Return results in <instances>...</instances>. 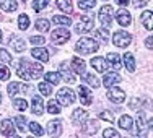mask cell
<instances>
[{
	"label": "cell",
	"instance_id": "cell-1",
	"mask_svg": "<svg viewBox=\"0 0 153 138\" xmlns=\"http://www.w3.org/2000/svg\"><path fill=\"white\" fill-rule=\"evenodd\" d=\"M16 75L20 78L26 80H38L42 75V65L41 63H30L26 59H21L20 65L16 67Z\"/></svg>",
	"mask_w": 153,
	"mask_h": 138
},
{
	"label": "cell",
	"instance_id": "cell-2",
	"mask_svg": "<svg viewBox=\"0 0 153 138\" xmlns=\"http://www.w3.org/2000/svg\"><path fill=\"white\" fill-rule=\"evenodd\" d=\"M98 49H100L98 42L94 41V39H91V38L78 39V42H76V46H75V50L78 54H83V55H86V54H93V52H96Z\"/></svg>",
	"mask_w": 153,
	"mask_h": 138
},
{
	"label": "cell",
	"instance_id": "cell-3",
	"mask_svg": "<svg viewBox=\"0 0 153 138\" xmlns=\"http://www.w3.org/2000/svg\"><path fill=\"white\" fill-rule=\"evenodd\" d=\"M74 101H75V93L70 88L65 86V88H60L57 91V103L60 106H70V104H74Z\"/></svg>",
	"mask_w": 153,
	"mask_h": 138
},
{
	"label": "cell",
	"instance_id": "cell-4",
	"mask_svg": "<svg viewBox=\"0 0 153 138\" xmlns=\"http://www.w3.org/2000/svg\"><path fill=\"white\" fill-rule=\"evenodd\" d=\"M98 20L101 21L103 28H111L112 26V7L111 5H103L98 13Z\"/></svg>",
	"mask_w": 153,
	"mask_h": 138
},
{
	"label": "cell",
	"instance_id": "cell-5",
	"mask_svg": "<svg viewBox=\"0 0 153 138\" xmlns=\"http://www.w3.org/2000/svg\"><path fill=\"white\" fill-rule=\"evenodd\" d=\"M112 42H114L117 47H127L132 42V36L129 34V32L126 31H117L114 32V36H112Z\"/></svg>",
	"mask_w": 153,
	"mask_h": 138
},
{
	"label": "cell",
	"instance_id": "cell-6",
	"mask_svg": "<svg viewBox=\"0 0 153 138\" xmlns=\"http://www.w3.org/2000/svg\"><path fill=\"white\" fill-rule=\"evenodd\" d=\"M108 99L114 104H121L126 101V93L121 88H117V86H112V88L108 89Z\"/></svg>",
	"mask_w": 153,
	"mask_h": 138
},
{
	"label": "cell",
	"instance_id": "cell-7",
	"mask_svg": "<svg viewBox=\"0 0 153 138\" xmlns=\"http://www.w3.org/2000/svg\"><path fill=\"white\" fill-rule=\"evenodd\" d=\"M68 39H70V31H68V30L57 28V30L52 32V41L56 42V44H65Z\"/></svg>",
	"mask_w": 153,
	"mask_h": 138
},
{
	"label": "cell",
	"instance_id": "cell-8",
	"mask_svg": "<svg viewBox=\"0 0 153 138\" xmlns=\"http://www.w3.org/2000/svg\"><path fill=\"white\" fill-rule=\"evenodd\" d=\"M93 26H94L93 18H90V16H83L82 20H80V23L75 26V30H76V32H88V31H91V30H93Z\"/></svg>",
	"mask_w": 153,
	"mask_h": 138
},
{
	"label": "cell",
	"instance_id": "cell-9",
	"mask_svg": "<svg viewBox=\"0 0 153 138\" xmlns=\"http://www.w3.org/2000/svg\"><path fill=\"white\" fill-rule=\"evenodd\" d=\"M116 20H117V23L121 24V26H129L132 18H130V13L127 12L126 8H119L117 12H116Z\"/></svg>",
	"mask_w": 153,
	"mask_h": 138
},
{
	"label": "cell",
	"instance_id": "cell-10",
	"mask_svg": "<svg viewBox=\"0 0 153 138\" xmlns=\"http://www.w3.org/2000/svg\"><path fill=\"white\" fill-rule=\"evenodd\" d=\"M78 93H80V103L83 104V106H90V104L93 103V96L91 93H90L88 86H80L78 88Z\"/></svg>",
	"mask_w": 153,
	"mask_h": 138
},
{
	"label": "cell",
	"instance_id": "cell-11",
	"mask_svg": "<svg viewBox=\"0 0 153 138\" xmlns=\"http://www.w3.org/2000/svg\"><path fill=\"white\" fill-rule=\"evenodd\" d=\"M86 119H88V112L83 111V109H75L74 114H72V122H74L75 125H82Z\"/></svg>",
	"mask_w": 153,
	"mask_h": 138
},
{
	"label": "cell",
	"instance_id": "cell-12",
	"mask_svg": "<svg viewBox=\"0 0 153 138\" xmlns=\"http://www.w3.org/2000/svg\"><path fill=\"white\" fill-rule=\"evenodd\" d=\"M60 73H62V77H64V80H65V81H67V83H75V75L74 73H72V70H70V68H68V63H67V62H64V63H60Z\"/></svg>",
	"mask_w": 153,
	"mask_h": 138
},
{
	"label": "cell",
	"instance_id": "cell-13",
	"mask_svg": "<svg viewBox=\"0 0 153 138\" xmlns=\"http://www.w3.org/2000/svg\"><path fill=\"white\" fill-rule=\"evenodd\" d=\"M47 133L51 137H59L62 133V122L60 120H51L47 125Z\"/></svg>",
	"mask_w": 153,
	"mask_h": 138
},
{
	"label": "cell",
	"instance_id": "cell-14",
	"mask_svg": "<svg viewBox=\"0 0 153 138\" xmlns=\"http://www.w3.org/2000/svg\"><path fill=\"white\" fill-rule=\"evenodd\" d=\"M31 111L34 112L36 115H41L42 112H44V103H42V97L41 96H34V97H33Z\"/></svg>",
	"mask_w": 153,
	"mask_h": 138
},
{
	"label": "cell",
	"instance_id": "cell-15",
	"mask_svg": "<svg viewBox=\"0 0 153 138\" xmlns=\"http://www.w3.org/2000/svg\"><path fill=\"white\" fill-rule=\"evenodd\" d=\"M91 67L96 72H100V73H104L108 68V62L103 57H94V59H91Z\"/></svg>",
	"mask_w": 153,
	"mask_h": 138
},
{
	"label": "cell",
	"instance_id": "cell-16",
	"mask_svg": "<svg viewBox=\"0 0 153 138\" xmlns=\"http://www.w3.org/2000/svg\"><path fill=\"white\" fill-rule=\"evenodd\" d=\"M0 132H2L3 135H7V137H13V135H15V125L12 123V120H10V119H5V120L2 122Z\"/></svg>",
	"mask_w": 153,
	"mask_h": 138
},
{
	"label": "cell",
	"instance_id": "cell-17",
	"mask_svg": "<svg viewBox=\"0 0 153 138\" xmlns=\"http://www.w3.org/2000/svg\"><path fill=\"white\" fill-rule=\"evenodd\" d=\"M31 55L34 57V59L44 62V63L49 60V54H47V50L44 49V47H36V49H33L31 50Z\"/></svg>",
	"mask_w": 153,
	"mask_h": 138
},
{
	"label": "cell",
	"instance_id": "cell-18",
	"mask_svg": "<svg viewBox=\"0 0 153 138\" xmlns=\"http://www.w3.org/2000/svg\"><path fill=\"white\" fill-rule=\"evenodd\" d=\"M122 81V77L121 75H117V73H106L104 75V78H103V83H104V86H112L114 83H121Z\"/></svg>",
	"mask_w": 153,
	"mask_h": 138
},
{
	"label": "cell",
	"instance_id": "cell-19",
	"mask_svg": "<svg viewBox=\"0 0 153 138\" xmlns=\"http://www.w3.org/2000/svg\"><path fill=\"white\" fill-rule=\"evenodd\" d=\"M10 47H13V49L16 50V52H23L25 49H26V46H25V41L20 38H15L13 36L12 39H10Z\"/></svg>",
	"mask_w": 153,
	"mask_h": 138
},
{
	"label": "cell",
	"instance_id": "cell-20",
	"mask_svg": "<svg viewBox=\"0 0 153 138\" xmlns=\"http://www.w3.org/2000/svg\"><path fill=\"white\" fill-rule=\"evenodd\" d=\"M82 78H83V81L85 83H88L91 88H100V80H98L96 75H93V73H86V75H82Z\"/></svg>",
	"mask_w": 153,
	"mask_h": 138
},
{
	"label": "cell",
	"instance_id": "cell-21",
	"mask_svg": "<svg viewBox=\"0 0 153 138\" xmlns=\"http://www.w3.org/2000/svg\"><path fill=\"white\" fill-rule=\"evenodd\" d=\"M72 67L76 73H85V62H83L80 57H72Z\"/></svg>",
	"mask_w": 153,
	"mask_h": 138
},
{
	"label": "cell",
	"instance_id": "cell-22",
	"mask_svg": "<svg viewBox=\"0 0 153 138\" xmlns=\"http://www.w3.org/2000/svg\"><path fill=\"white\" fill-rule=\"evenodd\" d=\"M0 8L5 12H15L18 8V3L15 0H0Z\"/></svg>",
	"mask_w": 153,
	"mask_h": 138
},
{
	"label": "cell",
	"instance_id": "cell-23",
	"mask_svg": "<svg viewBox=\"0 0 153 138\" xmlns=\"http://www.w3.org/2000/svg\"><path fill=\"white\" fill-rule=\"evenodd\" d=\"M106 62L114 68V70H119V68H121V57H119L117 54H108V60Z\"/></svg>",
	"mask_w": 153,
	"mask_h": 138
},
{
	"label": "cell",
	"instance_id": "cell-24",
	"mask_svg": "<svg viewBox=\"0 0 153 138\" xmlns=\"http://www.w3.org/2000/svg\"><path fill=\"white\" fill-rule=\"evenodd\" d=\"M134 125V119L130 117V115H122L121 119H119V127L124 130H130Z\"/></svg>",
	"mask_w": 153,
	"mask_h": 138
},
{
	"label": "cell",
	"instance_id": "cell-25",
	"mask_svg": "<svg viewBox=\"0 0 153 138\" xmlns=\"http://www.w3.org/2000/svg\"><path fill=\"white\" fill-rule=\"evenodd\" d=\"M152 20H153V13L148 10V12H143L142 13V23H143V26L147 28L148 31H152L153 24H152Z\"/></svg>",
	"mask_w": 153,
	"mask_h": 138
},
{
	"label": "cell",
	"instance_id": "cell-26",
	"mask_svg": "<svg viewBox=\"0 0 153 138\" xmlns=\"http://www.w3.org/2000/svg\"><path fill=\"white\" fill-rule=\"evenodd\" d=\"M57 8H60L64 13H72V0H57L56 2Z\"/></svg>",
	"mask_w": 153,
	"mask_h": 138
},
{
	"label": "cell",
	"instance_id": "cell-27",
	"mask_svg": "<svg viewBox=\"0 0 153 138\" xmlns=\"http://www.w3.org/2000/svg\"><path fill=\"white\" fill-rule=\"evenodd\" d=\"M124 62H126V67L129 72H135V60H134V55L130 52L124 54Z\"/></svg>",
	"mask_w": 153,
	"mask_h": 138
},
{
	"label": "cell",
	"instance_id": "cell-28",
	"mask_svg": "<svg viewBox=\"0 0 153 138\" xmlns=\"http://www.w3.org/2000/svg\"><path fill=\"white\" fill-rule=\"evenodd\" d=\"M137 127H135V133L137 135H143V132H145V128H147V125H145V122H143V114H138V117H137Z\"/></svg>",
	"mask_w": 153,
	"mask_h": 138
},
{
	"label": "cell",
	"instance_id": "cell-29",
	"mask_svg": "<svg viewBox=\"0 0 153 138\" xmlns=\"http://www.w3.org/2000/svg\"><path fill=\"white\" fill-rule=\"evenodd\" d=\"M54 23L57 24V26H70V18H67V16H62V15H54Z\"/></svg>",
	"mask_w": 153,
	"mask_h": 138
},
{
	"label": "cell",
	"instance_id": "cell-30",
	"mask_svg": "<svg viewBox=\"0 0 153 138\" xmlns=\"http://www.w3.org/2000/svg\"><path fill=\"white\" fill-rule=\"evenodd\" d=\"M28 26H30V18H28V15H20L18 16V28H20L21 31L28 30Z\"/></svg>",
	"mask_w": 153,
	"mask_h": 138
},
{
	"label": "cell",
	"instance_id": "cell-31",
	"mask_svg": "<svg viewBox=\"0 0 153 138\" xmlns=\"http://www.w3.org/2000/svg\"><path fill=\"white\" fill-rule=\"evenodd\" d=\"M96 5V0H78V7L82 10H91Z\"/></svg>",
	"mask_w": 153,
	"mask_h": 138
},
{
	"label": "cell",
	"instance_id": "cell-32",
	"mask_svg": "<svg viewBox=\"0 0 153 138\" xmlns=\"http://www.w3.org/2000/svg\"><path fill=\"white\" fill-rule=\"evenodd\" d=\"M47 112L49 114H60V106L57 101H49L47 103Z\"/></svg>",
	"mask_w": 153,
	"mask_h": 138
},
{
	"label": "cell",
	"instance_id": "cell-33",
	"mask_svg": "<svg viewBox=\"0 0 153 138\" xmlns=\"http://www.w3.org/2000/svg\"><path fill=\"white\" fill-rule=\"evenodd\" d=\"M47 5H49V0H34V2H33L34 12H41V10H44Z\"/></svg>",
	"mask_w": 153,
	"mask_h": 138
},
{
	"label": "cell",
	"instance_id": "cell-34",
	"mask_svg": "<svg viewBox=\"0 0 153 138\" xmlns=\"http://www.w3.org/2000/svg\"><path fill=\"white\" fill-rule=\"evenodd\" d=\"M36 28H38V31H42V32L49 31V21L44 20V18H39L36 21Z\"/></svg>",
	"mask_w": 153,
	"mask_h": 138
},
{
	"label": "cell",
	"instance_id": "cell-35",
	"mask_svg": "<svg viewBox=\"0 0 153 138\" xmlns=\"http://www.w3.org/2000/svg\"><path fill=\"white\" fill-rule=\"evenodd\" d=\"M30 130H31V133H34V135H38V137H41L42 133H44L42 127L39 125L38 122H31V123H30Z\"/></svg>",
	"mask_w": 153,
	"mask_h": 138
},
{
	"label": "cell",
	"instance_id": "cell-36",
	"mask_svg": "<svg viewBox=\"0 0 153 138\" xmlns=\"http://www.w3.org/2000/svg\"><path fill=\"white\" fill-rule=\"evenodd\" d=\"M46 80L49 83H52V85H57V83L60 81V75L59 73H54V72H47V73H46Z\"/></svg>",
	"mask_w": 153,
	"mask_h": 138
},
{
	"label": "cell",
	"instance_id": "cell-37",
	"mask_svg": "<svg viewBox=\"0 0 153 138\" xmlns=\"http://www.w3.org/2000/svg\"><path fill=\"white\" fill-rule=\"evenodd\" d=\"M98 128H100V125L96 123V120H90L88 122V128L85 130L86 135H94V133L98 132Z\"/></svg>",
	"mask_w": 153,
	"mask_h": 138
},
{
	"label": "cell",
	"instance_id": "cell-38",
	"mask_svg": "<svg viewBox=\"0 0 153 138\" xmlns=\"http://www.w3.org/2000/svg\"><path fill=\"white\" fill-rule=\"evenodd\" d=\"M39 91H41V94H44V96H49L51 93H52V88H51V83L49 81H44L39 85Z\"/></svg>",
	"mask_w": 153,
	"mask_h": 138
},
{
	"label": "cell",
	"instance_id": "cell-39",
	"mask_svg": "<svg viewBox=\"0 0 153 138\" xmlns=\"http://www.w3.org/2000/svg\"><path fill=\"white\" fill-rule=\"evenodd\" d=\"M15 123H16V127H18V130H20V132H25V130H26V127H25L26 119H25L23 115H16V117H15Z\"/></svg>",
	"mask_w": 153,
	"mask_h": 138
},
{
	"label": "cell",
	"instance_id": "cell-40",
	"mask_svg": "<svg viewBox=\"0 0 153 138\" xmlns=\"http://www.w3.org/2000/svg\"><path fill=\"white\" fill-rule=\"evenodd\" d=\"M96 38L100 39L101 42H104V44L109 41V34H108L106 30H96Z\"/></svg>",
	"mask_w": 153,
	"mask_h": 138
},
{
	"label": "cell",
	"instance_id": "cell-41",
	"mask_svg": "<svg viewBox=\"0 0 153 138\" xmlns=\"http://www.w3.org/2000/svg\"><path fill=\"white\" fill-rule=\"evenodd\" d=\"M13 106H15L18 111H26V109H28V103L25 99H15V101H13Z\"/></svg>",
	"mask_w": 153,
	"mask_h": 138
},
{
	"label": "cell",
	"instance_id": "cell-42",
	"mask_svg": "<svg viewBox=\"0 0 153 138\" xmlns=\"http://www.w3.org/2000/svg\"><path fill=\"white\" fill-rule=\"evenodd\" d=\"M20 91V83H10L8 85V96H15V94Z\"/></svg>",
	"mask_w": 153,
	"mask_h": 138
},
{
	"label": "cell",
	"instance_id": "cell-43",
	"mask_svg": "<svg viewBox=\"0 0 153 138\" xmlns=\"http://www.w3.org/2000/svg\"><path fill=\"white\" fill-rule=\"evenodd\" d=\"M0 60L2 62H5V63H12V57H10V54L7 52L5 49H0Z\"/></svg>",
	"mask_w": 153,
	"mask_h": 138
},
{
	"label": "cell",
	"instance_id": "cell-44",
	"mask_svg": "<svg viewBox=\"0 0 153 138\" xmlns=\"http://www.w3.org/2000/svg\"><path fill=\"white\" fill-rule=\"evenodd\" d=\"M8 78H10V70L7 67H3V65H0V80L7 81Z\"/></svg>",
	"mask_w": 153,
	"mask_h": 138
},
{
	"label": "cell",
	"instance_id": "cell-45",
	"mask_svg": "<svg viewBox=\"0 0 153 138\" xmlns=\"http://www.w3.org/2000/svg\"><path fill=\"white\" fill-rule=\"evenodd\" d=\"M100 119H103V120H108L109 123H112V122H114V115H112L111 112H108V111L101 112V114H100Z\"/></svg>",
	"mask_w": 153,
	"mask_h": 138
},
{
	"label": "cell",
	"instance_id": "cell-46",
	"mask_svg": "<svg viewBox=\"0 0 153 138\" xmlns=\"http://www.w3.org/2000/svg\"><path fill=\"white\" fill-rule=\"evenodd\" d=\"M103 135H104V138H109V137H112V138H119V133L116 132V130H112V128H106L103 132Z\"/></svg>",
	"mask_w": 153,
	"mask_h": 138
},
{
	"label": "cell",
	"instance_id": "cell-47",
	"mask_svg": "<svg viewBox=\"0 0 153 138\" xmlns=\"http://www.w3.org/2000/svg\"><path fill=\"white\" fill-rule=\"evenodd\" d=\"M142 103H143L142 99H138V97H134V99L129 103V107H130V109H137V107L142 106Z\"/></svg>",
	"mask_w": 153,
	"mask_h": 138
},
{
	"label": "cell",
	"instance_id": "cell-48",
	"mask_svg": "<svg viewBox=\"0 0 153 138\" xmlns=\"http://www.w3.org/2000/svg\"><path fill=\"white\" fill-rule=\"evenodd\" d=\"M31 44H44V36H31Z\"/></svg>",
	"mask_w": 153,
	"mask_h": 138
},
{
	"label": "cell",
	"instance_id": "cell-49",
	"mask_svg": "<svg viewBox=\"0 0 153 138\" xmlns=\"http://www.w3.org/2000/svg\"><path fill=\"white\" fill-rule=\"evenodd\" d=\"M150 0H134V5L135 7H145Z\"/></svg>",
	"mask_w": 153,
	"mask_h": 138
},
{
	"label": "cell",
	"instance_id": "cell-50",
	"mask_svg": "<svg viewBox=\"0 0 153 138\" xmlns=\"http://www.w3.org/2000/svg\"><path fill=\"white\" fill-rule=\"evenodd\" d=\"M116 2H117L121 7H127V5H129V0H116Z\"/></svg>",
	"mask_w": 153,
	"mask_h": 138
},
{
	"label": "cell",
	"instance_id": "cell-51",
	"mask_svg": "<svg viewBox=\"0 0 153 138\" xmlns=\"http://www.w3.org/2000/svg\"><path fill=\"white\" fill-rule=\"evenodd\" d=\"M152 42H153V39H152V36H150V38H148L147 41H145V44H147L148 49H152Z\"/></svg>",
	"mask_w": 153,
	"mask_h": 138
},
{
	"label": "cell",
	"instance_id": "cell-52",
	"mask_svg": "<svg viewBox=\"0 0 153 138\" xmlns=\"http://www.w3.org/2000/svg\"><path fill=\"white\" fill-rule=\"evenodd\" d=\"M0 42H2V31H0Z\"/></svg>",
	"mask_w": 153,
	"mask_h": 138
},
{
	"label": "cell",
	"instance_id": "cell-53",
	"mask_svg": "<svg viewBox=\"0 0 153 138\" xmlns=\"http://www.w3.org/2000/svg\"><path fill=\"white\" fill-rule=\"evenodd\" d=\"M0 103H2V94H0Z\"/></svg>",
	"mask_w": 153,
	"mask_h": 138
},
{
	"label": "cell",
	"instance_id": "cell-54",
	"mask_svg": "<svg viewBox=\"0 0 153 138\" xmlns=\"http://www.w3.org/2000/svg\"><path fill=\"white\" fill-rule=\"evenodd\" d=\"M23 2H26V0H23Z\"/></svg>",
	"mask_w": 153,
	"mask_h": 138
}]
</instances>
